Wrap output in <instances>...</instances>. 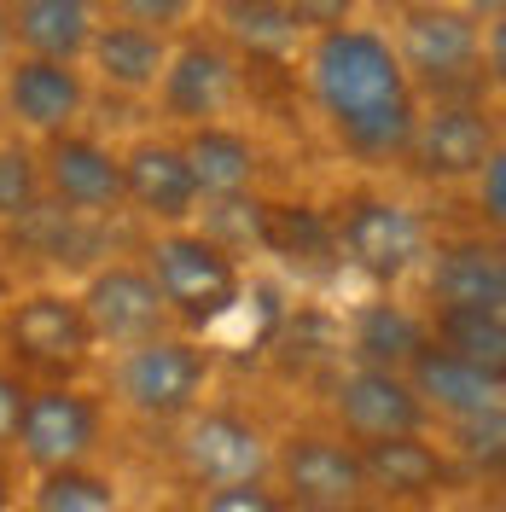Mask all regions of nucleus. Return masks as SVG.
<instances>
[{"mask_svg":"<svg viewBox=\"0 0 506 512\" xmlns=\"http://www.w3.org/2000/svg\"><path fill=\"white\" fill-rule=\"evenodd\" d=\"M303 82H309V99L326 117L332 140L349 158L396 163L408 152L413 123H419V94L379 30L344 24V30L309 35Z\"/></svg>","mask_w":506,"mask_h":512,"instance_id":"f257e3e1","label":"nucleus"},{"mask_svg":"<svg viewBox=\"0 0 506 512\" xmlns=\"http://www.w3.org/2000/svg\"><path fill=\"white\" fill-rule=\"evenodd\" d=\"M384 41H390V53L402 64V76L413 82V94L419 88H431L437 99H454L460 88L477 94L483 76H489V59H483L489 24L466 18L448 0H408L396 12V30Z\"/></svg>","mask_w":506,"mask_h":512,"instance_id":"f03ea898","label":"nucleus"},{"mask_svg":"<svg viewBox=\"0 0 506 512\" xmlns=\"http://www.w3.org/2000/svg\"><path fill=\"white\" fill-rule=\"evenodd\" d=\"M140 268L152 274V286H158L175 326H210L245 297V268L216 239H204L198 227L152 233L146 251H140Z\"/></svg>","mask_w":506,"mask_h":512,"instance_id":"7ed1b4c3","label":"nucleus"},{"mask_svg":"<svg viewBox=\"0 0 506 512\" xmlns=\"http://www.w3.org/2000/svg\"><path fill=\"white\" fill-rule=\"evenodd\" d=\"M210 390V350L187 332H163L146 344H128L111 361V396L134 419L181 425Z\"/></svg>","mask_w":506,"mask_h":512,"instance_id":"20e7f679","label":"nucleus"},{"mask_svg":"<svg viewBox=\"0 0 506 512\" xmlns=\"http://www.w3.org/2000/svg\"><path fill=\"white\" fill-rule=\"evenodd\" d=\"M332 227H338V262H349L355 274H367L379 286L408 280L431 256L425 216L408 198H390V192H349L332 210Z\"/></svg>","mask_w":506,"mask_h":512,"instance_id":"39448f33","label":"nucleus"},{"mask_svg":"<svg viewBox=\"0 0 506 512\" xmlns=\"http://www.w3.org/2000/svg\"><path fill=\"white\" fill-rule=\"evenodd\" d=\"M0 344L18 367L41 373L47 384H76V373L94 361V332L82 320L76 291L64 286H35L24 291L6 315H0Z\"/></svg>","mask_w":506,"mask_h":512,"instance_id":"423d86ee","label":"nucleus"},{"mask_svg":"<svg viewBox=\"0 0 506 512\" xmlns=\"http://www.w3.org/2000/svg\"><path fill=\"white\" fill-rule=\"evenodd\" d=\"M99 437H105V402L94 390H82V384H30L24 390L12 448H18V460L30 466L35 478L41 472L88 466Z\"/></svg>","mask_w":506,"mask_h":512,"instance_id":"0eeeda50","label":"nucleus"},{"mask_svg":"<svg viewBox=\"0 0 506 512\" xmlns=\"http://www.w3.org/2000/svg\"><path fill=\"white\" fill-rule=\"evenodd\" d=\"M175 454L181 472L198 489H227V483H268L274 472V437L239 408L222 402H198L181 431H175Z\"/></svg>","mask_w":506,"mask_h":512,"instance_id":"6e6552de","label":"nucleus"},{"mask_svg":"<svg viewBox=\"0 0 506 512\" xmlns=\"http://www.w3.org/2000/svg\"><path fill=\"white\" fill-rule=\"evenodd\" d=\"M76 303H82V320H88L94 344H105V350H128V344H146V338L175 332V320L163 309L152 274L134 256L94 262L82 291H76Z\"/></svg>","mask_w":506,"mask_h":512,"instance_id":"1a4fd4ad","label":"nucleus"},{"mask_svg":"<svg viewBox=\"0 0 506 512\" xmlns=\"http://www.w3.org/2000/svg\"><path fill=\"white\" fill-rule=\"evenodd\" d=\"M285 507H367L361 448L338 431H291L274 443V472Z\"/></svg>","mask_w":506,"mask_h":512,"instance_id":"9d476101","label":"nucleus"},{"mask_svg":"<svg viewBox=\"0 0 506 512\" xmlns=\"http://www.w3.org/2000/svg\"><path fill=\"white\" fill-rule=\"evenodd\" d=\"M495 152H501L495 105H483V99H437L431 111H419L402 158L425 181H472Z\"/></svg>","mask_w":506,"mask_h":512,"instance_id":"9b49d317","label":"nucleus"},{"mask_svg":"<svg viewBox=\"0 0 506 512\" xmlns=\"http://www.w3.org/2000/svg\"><path fill=\"white\" fill-rule=\"evenodd\" d=\"M41 192L82 222H111L123 216V152H111L94 134H53L41 140Z\"/></svg>","mask_w":506,"mask_h":512,"instance_id":"f8f14e48","label":"nucleus"},{"mask_svg":"<svg viewBox=\"0 0 506 512\" xmlns=\"http://www.w3.org/2000/svg\"><path fill=\"white\" fill-rule=\"evenodd\" d=\"M332 419H338V437H349L355 448L431 431V414L419 408V396H413V384L402 373L355 367V361L332 379Z\"/></svg>","mask_w":506,"mask_h":512,"instance_id":"ddd939ff","label":"nucleus"},{"mask_svg":"<svg viewBox=\"0 0 506 512\" xmlns=\"http://www.w3.org/2000/svg\"><path fill=\"white\" fill-rule=\"evenodd\" d=\"M233 99H239V59L210 35H181L169 47V64H163V82H158L163 117L181 128L222 123Z\"/></svg>","mask_w":506,"mask_h":512,"instance_id":"4468645a","label":"nucleus"},{"mask_svg":"<svg viewBox=\"0 0 506 512\" xmlns=\"http://www.w3.org/2000/svg\"><path fill=\"white\" fill-rule=\"evenodd\" d=\"M0 111L24 128V134H35V140L70 134V128L88 117V76L76 64L12 53L6 76H0Z\"/></svg>","mask_w":506,"mask_h":512,"instance_id":"2eb2a0df","label":"nucleus"},{"mask_svg":"<svg viewBox=\"0 0 506 512\" xmlns=\"http://www.w3.org/2000/svg\"><path fill=\"white\" fill-rule=\"evenodd\" d=\"M425 297L431 309H489L506 315V251L495 233L437 239L425 256Z\"/></svg>","mask_w":506,"mask_h":512,"instance_id":"dca6fc26","label":"nucleus"},{"mask_svg":"<svg viewBox=\"0 0 506 512\" xmlns=\"http://www.w3.org/2000/svg\"><path fill=\"white\" fill-rule=\"evenodd\" d=\"M198 204L204 198H198V181L181 158V140L146 134L123 152V210H140L163 233V227H192Z\"/></svg>","mask_w":506,"mask_h":512,"instance_id":"f3484780","label":"nucleus"},{"mask_svg":"<svg viewBox=\"0 0 506 512\" xmlns=\"http://www.w3.org/2000/svg\"><path fill=\"white\" fill-rule=\"evenodd\" d=\"M402 379L413 384L419 408L431 419H443V425L477 419V414H501L506 408V373H489L477 361H460V355L437 350V344H425V350L413 355Z\"/></svg>","mask_w":506,"mask_h":512,"instance_id":"a211bd4d","label":"nucleus"},{"mask_svg":"<svg viewBox=\"0 0 506 512\" xmlns=\"http://www.w3.org/2000/svg\"><path fill=\"white\" fill-rule=\"evenodd\" d=\"M361 472H367V495H379V501H431L454 478V454L431 443V431H413V437L367 443Z\"/></svg>","mask_w":506,"mask_h":512,"instance_id":"6ab92c4d","label":"nucleus"},{"mask_svg":"<svg viewBox=\"0 0 506 512\" xmlns=\"http://www.w3.org/2000/svg\"><path fill=\"white\" fill-rule=\"evenodd\" d=\"M349 361L355 367H384V373H408V361L431 344V320L402 297H367L344 326Z\"/></svg>","mask_w":506,"mask_h":512,"instance_id":"aec40b11","label":"nucleus"},{"mask_svg":"<svg viewBox=\"0 0 506 512\" xmlns=\"http://www.w3.org/2000/svg\"><path fill=\"white\" fill-rule=\"evenodd\" d=\"M99 30L94 0H6V35L24 59L76 64Z\"/></svg>","mask_w":506,"mask_h":512,"instance_id":"412c9836","label":"nucleus"},{"mask_svg":"<svg viewBox=\"0 0 506 512\" xmlns=\"http://www.w3.org/2000/svg\"><path fill=\"white\" fill-rule=\"evenodd\" d=\"M181 158L198 181V198H239V192H256V181H262V146L233 123L187 128Z\"/></svg>","mask_w":506,"mask_h":512,"instance_id":"4be33fe9","label":"nucleus"},{"mask_svg":"<svg viewBox=\"0 0 506 512\" xmlns=\"http://www.w3.org/2000/svg\"><path fill=\"white\" fill-rule=\"evenodd\" d=\"M169 47H175L169 35L140 30V24H123L117 18V24H99L82 59L94 64V76L105 88H117V94H158Z\"/></svg>","mask_w":506,"mask_h":512,"instance_id":"5701e85b","label":"nucleus"},{"mask_svg":"<svg viewBox=\"0 0 506 512\" xmlns=\"http://www.w3.org/2000/svg\"><path fill=\"white\" fill-rule=\"evenodd\" d=\"M216 18H222V35L251 53V59H268V64H285L309 47V30L285 12L280 0H216Z\"/></svg>","mask_w":506,"mask_h":512,"instance_id":"b1692460","label":"nucleus"},{"mask_svg":"<svg viewBox=\"0 0 506 512\" xmlns=\"http://www.w3.org/2000/svg\"><path fill=\"white\" fill-rule=\"evenodd\" d=\"M268 251L291 262V268H303V274L338 268L332 210H320V204H268Z\"/></svg>","mask_w":506,"mask_h":512,"instance_id":"393cba45","label":"nucleus"},{"mask_svg":"<svg viewBox=\"0 0 506 512\" xmlns=\"http://www.w3.org/2000/svg\"><path fill=\"white\" fill-rule=\"evenodd\" d=\"M431 320V344L460 361H477L489 373H506V315L489 309H425Z\"/></svg>","mask_w":506,"mask_h":512,"instance_id":"a878e982","label":"nucleus"},{"mask_svg":"<svg viewBox=\"0 0 506 512\" xmlns=\"http://www.w3.org/2000/svg\"><path fill=\"white\" fill-rule=\"evenodd\" d=\"M24 512H123V489L105 478V472H94V466L41 472Z\"/></svg>","mask_w":506,"mask_h":512,"instance_id":"bb28decb","label":"nucleus"},{"mask_svg":"<svg viewBox=\"0 0 506 512\" xmlns=\"http://www.w3.org/2000/svg\"><path fill=\"white\" fill-rule=\"evenodd\" d=\"M204 239H216L233 262L245 251H268V198L256 192H239V198H204Z\"/></svg>","mask_w":506,"mask_h":512,"instance_id":"cd10ccee","label":"nucleus"},{"mask_svg":"<svg viewBox=\"0 0 506 512\" xmlns=\"http://www.w3.org/2000/svg\"><path fill=\"white\" fill-rule=\"evenodd\" d=\"M41 198L47 192H41V158H35V146L0 140V222L18 227Z\"/></svg>","mask_w":506,"mask_h":512,"instance_id":"c85d7f7f","label":"nucleus"},{"mask_svg":"<svg viewBox=\"0 0 506 512\" xmlns=\"http://www.w3.org/2000/svg\"><path fill=\"white\" fill-rule=\"evenodd\" d=\"M448 454H460V460L477 466V472H483V466L495 472V466L506 460V408L501 414L454 419V425H448Z\"/></svg>","mask_w":506,"mask_h":512,"instance_id":"c756f323","label":"nucleus"},{"mask_svg":"<svg viewBox=\"0 0 506 512\" xmlns=\"http://www.w3.org/2000/svg\"><path fill=\"white\" fill-rule=\"evenodd\" d=\"M192 12H198V0H117L123 24H140V30H158V35L187 30Z\"/></svg>","mask_w":506,"mask_h":512,"instance_id":"7c9ffc66","label":"nucleus"},{"mask_svg":"<svg viewBox=\"0 0 506 512\" xmlns=\"http://www.w3.org/2000/svg\"><path fill=\"white\" fill-rule=\"evenodd\" d=\"M472 204H477V216H483V227L501 239V227H506V146L472 175Z\"/></svg>","mask_w":506,"mask_h":512,"instance_id":"2f4dec72","label":"nucleus"},{"mask_svg":"<svg viewBox=\"0 0 506 512\" xmlns=\"http://www.w3.org/2000/svg\"><path fill=\"white\" fill-rule=\"evenodd\" d=\"M198 512H285L274 483H227V489H204Z\"/></svg>","mask_w":506,"mask_h":512,"instance_id":"473e14b6","label":"nucleus"},{"mask_svg":"<svg viewBox=\"0 0 506 512\" xmlns=\"http://www.w3.org/2000/svg\"><path fill=\"white\" fill-rule=\"evenodd\" d=\"M285 12L303 24L309 35L320 30H344V24H355V12H361V0H280Z\"/></svg>","mask_w":506,"mask_h":512,"instance_id":"72a5a7b5","label":"nucleus"},{"mask_svg":"<svg viewBox=\"0 0 506 512\" xmlns=\"http://www.w3.org/2000/svg\"><path fill=\"white\" fill-rule=\"evenodd\" d=\"M24 390H30V384L18 379L12 367H0V448H12V431H18V408H24Z\"/></svg>","mask_w":506,"mask_h":512,"instance_id":"f704fd0d","label":"nucleus"},{"mask_svg":"<svg viewBox=\"0 0 506 512\" xmlns=\"http://www.w3.org/2000/svg\"><path fill=\"white\" fill-rule=\"evenodd\" d=\"M460 12L477 18V24H501L506 18V0H460Z\"/></svg>","mask_w":506,"mask_h":512,"instance_id":"c9c22d12","label":"nucleus"},{"mask_svg":"<svg viewBox=\"0 0 506 512\" xmlns=\"http://www.w3.org/2000/svg\"><path fill=\"white\" fill-rule=\"evenodd\" d=\"M285 512H373V507H285Z\"/></svg>","mask_w":506,"mask_h":512,"instance_id":"e433bc0d","label":"nucleus"},{"mask_svg":"<svg viewBox=\"0 0 506 512\" xmlns=\"http://www.w3.org/2000/svg\"><path fill=\"white\" fill-rule=\"evenodd\" d=\"M0 291H6V256H0Z\"/></svg>","mask_w":506,"mask_h":512,"instance_id":"4c0bfd02","label":"nucleus"}]
</instances>
